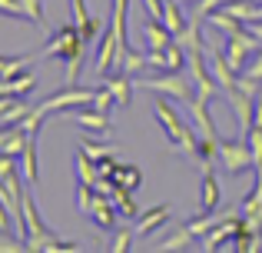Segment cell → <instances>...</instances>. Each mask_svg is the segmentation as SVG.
<instances>
[{"label":"cell","mask_w":262,"mask_h":253,"mask_svg":"<svg viewBox=\"0 0 262 253\" xmlns=\"http://www.w3.org/2000/svg\"><path fill=\"white\" fill-rule=\"evenodd\" d=\"M90 107H96V110L110 113V107H116V97H113V90H110L106 84H103V87H96V97H93V104H90Z\"/></svg>","instance_id":"cell-31"},{"label":"cell","mask_w":262,"mask_h":253,"mask_svg":"<svg viewBox=\"0 0 262 253\" xmlns=\"http://www.w3.org/2000/svg\"><path fill=\"white\" fill-rule=\"evenodd\" d=\"M189 124L196 127V133H203V137H219L216 124H212V117H209V100H203V97L189 100Z\"/></svg>","instance_id":"cell-11"},{"label":"cell","mask_w":262,"mask_h":253,"mask_svg":"<svg viewBox=\"0 0 262 253\" xmlns=\"http://www.w3.org/2000/svg\"><path fill=\"white\" fill-rule=\"evenodd\" d=\"M83 47H86V40L80 37L77 20H73V24H63L50 40H47V47H43V57L67 60V87H73L77 77H80V67H83Z\"/></svg>","instance_id":"cell-1"},{"label":"cell","mask_w":262,"mask_h":253,"mask_svg":"<svg viewBox=\"0 0 262 253\" xmlns=\"http://www.w3.org/2000/svg\"><path fill=\"white\" fill-rule=\"evenodd\" d=\"M143 67H149V60L143 57V53H136V50H126V57H123V70H126V73H140Z\"/></svg>","instance_id":"cell-32"},{"label":"cell","mask_w":262,"mask_h":253,"mask_svg":"<svg viewBox=\"0 0 262 253\" xmlns=\"http://www.w3.org/2000/svg\"><path fill=\"white\" fill-rule=\"evenodd\" d=\"M243 73L262 84V50H256V60H252V64H246V70H243Z\"/></svg>","instance_id":"cell-38"},{"label":"cell","mask_w":262,"mask_h":253,"mask_svg":"<svg viewBox=\"0 0 262 253\" xmlns=\"http://www.w3.org/2000/svg\"><path fill=\"white\" fill-rule=\"evenodd\" d=\"M24 237H7V233H0V253H20V250H27V243H20Z\"/></svg>","instance_id":"cell-37"},{"label":"cell","mask_w":262,"mask_h":253,"mask_svg":"<svg viewBox=\"0 0 262 253\" xmlns=\"http://www.w3.org/2000/svg\"><path fill=\"white\" fill-rule=\"evenodd\" d=\"M246 143H249L252 160H256V167H259V163H262V127H252L249 137H246Z\"/></svg>","instance_id":"cell-34"},{"label":"cell","mask_w":262,"mask_h":253,"mask_svg":"<svg viewBox=\"0 0 262 253\" xmlns=\"http://www.w3.org/2000/svg\"><path fill=\"white\" fill-rule=\"evenodd\" d=\"M232 250H236V253H256V250H262V233L252 230L249 223L243 220V227L236 230V243H232Z\"/></svg>","instance_id":"cell-20"},{"label":"cell","mask_w":262,"mask_h":253,"mask_svg":"<svg viewBox=\"0 0 262 253\" xmlns=\"http://www.w3.org/2000/svg\"><path fill=\"white\" fill-rule=\"evenodd\" d=\"M106 87L113 90L116 107H123V110H126V107L133 104V87H136V84H133V77H129V73H116V77H110Z\"/></svg>","instance_id":"cell-16"},{"label":"cell","mask_w":262,"mask_h":253,"mask_svg":"<svg viewBox=\"0 0 262 253\" xmlns=\"http://www.w3.org/2000/svg\"><path fill=\"white\" fill-rule=\"evenodd\" d=\"M27 57H0V80H13L27 70Z\"/></svg>","instance_id":"cell-27"},{"label":"cell","mask_w":262,"mask_h":253,"mask_svg":"<svg viewBox=\"0 0 262 253\" xmlns=\"http://www.w3.org/2000/svg\"><path fill=\"white\" fill-rule=\"evenodd\" d=\"M219 220H223V217H216V213H212V210H206L203 217H196V220H189V223H186V227H189V230H192V237H196V240H199V237H206V233H209V230L216 227Z\"/></svg>","instance_id":"cell-28"},{"label":"cell","mask_w":262,"mask_h":253,"mask_svg":"<svg viewBox=\"0 0 262 253\" xmlns=\"http://www.w3.org/2000/svg\"><path fill=\"white\" fill-rule=\"evenodd\" d=\"M219 157V137H203L199 133V150H196V163L203 170H212V160Z\"/></svg>","instance_id":"cell-25"},{"label":"cell","mask_w":262,"mask_h":253,"mask_svg":"<svg viewBox=\"0 0 262 253\" xmlns=\"http://www.w3.org/2000/svg\"><path fill=\"white\" fill-rule=\"evenodd\" d=\"M73 120H77L86 133H93V137H110V133H113L110 117L103 110H96V107H90V110H80V107H77V110H73Z\"/></svg>","instance_id":"cell-9"},{"label":"cell","mask_w":262,"mask_h":253,"mask_svg":"<svg viewBox=\"0 0 262 253\" xmlns=\"http://www.w3.org/2000/svg\"><path fill=\"white\" fill-rule=\"evenodd\" d=\"M93 200H96V187H93V183H80L77 180V210H80V213H90Z\"/></svg>","instance_id":"cell-29"},{"label":"cell","mask_w":262,"mask_h":253,"mask_svg":"<svg viewBox=\"0 0 262 253\" xmlns=\"http://www.w3.org/2000/svg\"><path fill=\"white\" fill-rule=\"evenodd\" d=\"M179 4H183V7H196L199 0H179Z\"/></svg>","instance_id":"cell-43"},{"label":"cell","mask_w":262,"mask_h":253,"mask_svg":"<svg viewBox=\"0 0 262 253\" xmlns=\"http://www.w3.org/2000/svg\"><path fill=\"white\" fill-rule=\"evenodd\" d=\"M73 173H77L80 183H93L100 180V167H96V160L90 153H83V150H77V160H73Z\"/></svg>","instance_id":"cell-21"},{"label":"cell","mask_w":262,"mask_h":253,"mask_svg":"<svg viewBox=\"0 0 262 253\" xmlns=\"http://www.w3.org/2000/svg\"><path fill=\"white\" fill-rule=\"evenodd\" d=\"M219 160H223V170L229 177H243L249 170H256V160H252V150L246 140H223L219 137Z\"/></svg>","instance_id":"cell-2"},{"label":"cell","mask_w":262,"mask_h":253,"mask_svg":"<svg viewBox=\"0 0 262 253\" xmlns=\"http://www.w3.org/2000/svg\"><path fill=\"white\" fill-rule=\"evenodd\" d=\"M27 130L24 124H17V127H7V130H0V153H10V157H20L24 153V147H27Z\"/></svg>","instance_id":"cell-14"},{"label":"cell","mask_w":262,"mask_h":253,"mask_svg":"<svg viewBox=\"0 0 262 253\" xmlns=\"http://www.w3.org/2000/svg\"><path fill=\"white\" fill-rule=\"evenodd\" d=\"M192 240H196V237H192V230H189V227H179L176 233H169L163 243H156V250H160V253H169V250H189Z\"/></svg>","instance_id":"cell-26"},{"label":"cell","mask_w":262,"mask_h":253,"mask_svg":"<svg viewBox=\"0 0 262 253\" xmlns=\"http://www.w3.org/2000/svg\"><path fill=\"white\" fill-rule=\"evenodd\" d=\"M239 210H243V220L249 223L252 230H259V233H262V163L256 167V187L243 197Z\"/></svg>","instance_id":"cell-7"},{"label":"cell","mask_w":262,"mask_h":253,"mask_svg":"<svg viewBox=\"0 0 262 253\" xmlns=\"http://www.w3.org/2000/svg\"><path fill=\"white\" fill-rule=\"evenodd\" d=\"M246 27H249V30H252V33H256V37L262 40V20H252V24H246Z\"/></svg>","instance_id":"cell-42"},{"label":"cell","mask_w":262,"mask_h":253,"mask_svg":"<svg viewBox=\"0 0 262 253\" xmlns=\"http://www.w3.org/2000/svg\"><path fill=\"white\" fill-rule=\"evenodd\" d=\"M113 183L116 187H123V190H140L143 187V173H140V167H133V163H120L116 167V173H113Z\"/></svg>","instance_id":"cell-22"},{"label":"cell","mask_w":262,"mask_h":253,"mask_svg":"<svg viewBox=\"0 0 262 253\" xmlns=\"http://www.w3.org/2000/svg\"><path fill=\"white\" fill-rule=\"evenodd\" d=\"M10 223H13V217H10V210H7V203L0 200V233H7V230H10Z\"/></svg>","instance_id":"cell-40"},{"label":"cell","mask_w":262,"mask_h":253,"mask_svg":"<svg viewBox=\"0 0 262 253\" xmlns=\"http://www.w3.org/2000/svg\"><path fill=\"white\" fill-rule=\"evenodd\" d=\"M163 24L169 27V33H173V37H179V33L189 27V20H186L183 4H179V0H166V4H163Z\"/></svg>","instance_id":"cell-18"},{"label":"cell","mask_w":262,"mask_h":253,"mask_svg":"<svg viewBox=\"0 0 262 253\" xmlns=\"http://www.w3.org/2000/svg\"><path fill=\"white\" fill-rule=\"evenodd\" d=\"M143 40H146V47H149V50H163V47H169L176 37L169 33V27L163 24V20L149 17L146 24H143Z\"/></svg>","instance_id":"cell-12"},{"label":"cell","mask_w":262,"mask_h":253,"mask_svg":"<svg viewBox=\"0 0 262 253\" xmlns=\"http://www.w3.org/2000/svg\"><path fill=\"white\" fill-rule=\"evenodd\" d=\"M27 137H30V133H27ZM20 170H24V180L33 187V183H37V137L27 140L24 153H20Z\"/></svg>","instance_id":"cell-24"},{"label":"cell","mask_w":262,"mask_h":253,"mask_svg":"<svg viewBox=\"0 0 262 253\" xmlns=\"http://www.w3.org/2000/svg\"><path fill=\"white\" fill-rule=\"evenodd\" d=\"M206 24L212 27V30H219V33H226V37H232V33H239V30H246V24L239 17H232L229 10H212L209 17H206Z\"/></svg>","instance_id":"cell-17"},{"label":"cell","mask_w":262,"mask_h":253,"mask_svg":"<svg viewBox=\"0 0 262 253\" xmlns=\"http://www.w3.org/2000/svg\"><path fill=\"white\" fill-rule=\"evenodd\" d=\"M199 193H203V210H216L219 197H223V190H219V180L212 170H203V183H199Z\"/></svg>","instance_id":"cell-23"},{"label":"cell","mask_w":262,"mask_h":253,"mask_svg":"<svg viewBox=\"0 0 262 253\" xmlns=\"http://www.w3.org/2000/svg\"><path fill=\"white\" fill-rule=\"evenodd\" d=\"M27 13H30V24L37 27H47V17H43V0H24Z\"/></svg>","instance_id":"cell-35"},{"label":"cell","mask_w":262,"mask_h":253,"mask_svg":"<svg viewBox=\"0 0 262 253\" xmlns=\"http://www.w3.org/2000/svg\"><path fill=\"white\" fill-rule=\"evenodd\" d=\"M123 64V53H120V37L113 33V27L100 33V53H96V73H110Z\"/></svg>","instance_id":"cell-6"},{"label":"cell","mask_w":262,"mask_h":253,"mask_svg":"<svg viewBox=\"0 0 262 253\" xmlns=\"http://www.w3.org/2000/svg\"><path fill=\"white\" fill-rule=\"evenodd\" d=\"M166 220H169V207H166V203H160V207H149V210H143V213L136 217V237H149L156 227H163Z\"/></svg>","instance_id":"cell-13"},{"label":"cell","mask_w":262,"mask_h":253,"mask_svg":"<svg viewBox=\"0 0 262 253\" xmlns=\"http://www.w3.org/2000/svg\"><path fill=\"white\" fill-rule=\"evenodd\" d=\"M243 227V210H229V213L223 217V220L216 223V227L209 230L206 237H199V250L212 253L219 247H226V240H236V230Z\"/></svg>","instance_id":"cell-5"},{"label":"cell","mask_w":262,"mask_h":253,"mask_svg":"<svg viewBox=\"0 0 262 253\" xmlns=\"http://www.w3.org/2000/svg\"><path fill=\"white\" fill-rule=\"evenodd\" d=\"M90 220L96 223L100 230H113L116 227V217H120V210H116V203L110 200L106 193H96V200H93V207H90Z\"/></svg>","instance_id":"cell-10"},{"label":"cell","mask_w":262,"mask_h":253,"mask_svg":"<svg viewBox=\"0 0 262 253\" xmlns=\"http://www.w3.org/2000/svg\"><path fill=\"white\" fill-rule=\"evenodd\" d=\"M33 87H37V77L24 70L13 80H0V97H30Z\"/></svg>","instance_id":"cell-15"},{"label":"cell","mask_w":262,"mask_h":253,"mask_svg":"<svg viewBox=\"0 0 262 253\" xmlns=\"http://www.w3.org/2000/svg\"><path fill=\"white\" fill-rule=\"evenodd\" d=\"M77 27H80V37H83L86 44H90V40H93L96 33H103V27H106V20H100V17H90L86 24H77Z\"/></svg>","instance_id":"cell-33"},{"label":"cell","mask_w":262,"mask_h":253,"mask_svg":"<svg viewBox=\"0 0 262 253\" xmlns=\"http://www.w3.org/2000/svg\"><path fill=\"white\" fill-rule=\"evenodd\" d=\"M256 127H262V90H259V97H256Z\"/></svg>","instance_id":"cell-41"},{"label":"cell","mask_w":262,"mask_h":253,"mask_svg":"<svg viewBox=\"0 0 262 253\" xmlns=\"http://www.w3.org/2000/svg\"><path fill=\"white\" fill-rule=\"evenodd\" d=\"M129 247H133V233H129V230H120V233L113 237V243H110V253H126Z\"/></svg>","instance_id":"cell-36"},{"label":"cell","mask_w":262,"mask_h":253,"mask_svg":"<svg viewBox=\"0 0 262 253\" xmlns=\"http://www.w3.org/2000/svg\"><path fill=\"white\" fill-rule=\"evenodd\" d=\"M80 150H83V153H90L93 160H103V157L116 153L113 143H96V140H83V143H80Z\"/></svg>","instance_id":"cell-30"},{"label":"cell","mask_w":262,"mask_h":253,"mask_svg":"<svg viewBox=\"0 0 262 253\" xmlns=\"http://www.w3.org/2000/svg\"><path fill=\"white\" fill-rule=\"evenodd\" d=\"M110 200L116 203V210H120V217H126V220H136V217L143 213V210L136 207V193H133V190L113 187V193H110Z\"/></svg>","instance_id":"cell-19"},{"label":"cell","mask_w":262,"mask_h":253,"mask_svg":"<svg viewBox=\"0 0 262 253\" xmlns=\"http://www.w3.org/2000/svg\"><path fill=\"white\" fill-rule=\"evenodd\" d=\"M149 67H156V70H166V73H179L186 67V50L179 40H173L169 47H163V50H149Z\"/></svg>","instance_id":"cell-8"},{"label":"cell","mask_w":262,"mask_h":253,"mask_svg":"<svg viewBox=\"0 0 262 253\" xmlns=\"http://www.w3.org/2000/svg\"><path fill=\"white\" fill-rule=\"evenodd\" d=\"M70 10H73V20H77V24H86V20H90L86 0H70Z\"/></svg>","instance_id":"cell-39"},{"label":"cell","mask_w":262,"mask_h":253,"mask_svg":"<svg viewBox=\"0 0 262 253\" xmlns=\"http://www.w3.org/2000/svg\"><path fill=\"white\" fill-rule=\"evenodd\" d=\"M93 97H96L93 87H67V90H60V93H53V97L40 100L37 110L43 113V117H50V113H57V110H77V107H90V104H93Z\"/></svg>","instance_id":"cell-3"},{"label":"cell","mask_w":262,"mask_h":253,"mask_svg":"<svg viewBox=\"0 0 262 253\" xmlns=\"http://www.w3.org/2000/svg\"><path fill=\"white\" fill-rule=\"evenodd\" d=\"M133 84L143 87V90L173 97V100H192V80H183L179 73H166V77H136Z\"/></svg>","instance_id":"cell-4"}]
</instances>
